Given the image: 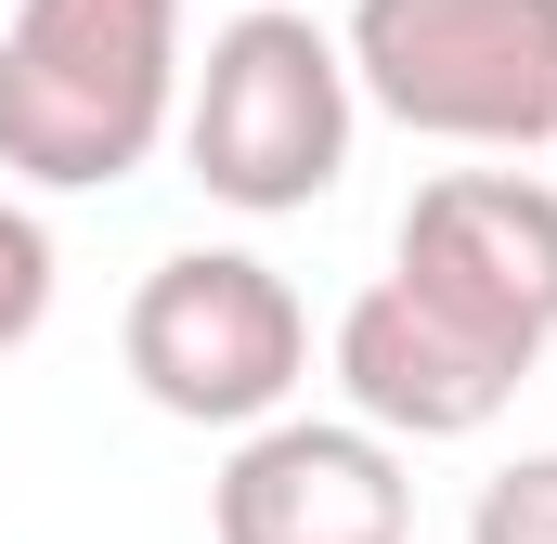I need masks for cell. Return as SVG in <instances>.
I'll return each mask as SVG.
<instances>
[{
  "label": "cell",
  "instance_id": "obj_1",
  "mask_svg": "<svg viewBox=\"0 0 557 544\" xmlns=\"http://www.w3.org/2000/svg\"><path fill=\"white\" fill-rule=\"evenodd\" d=\"M182 0H13L0 26V169L104 195L182 131Z\"/></svg>",
  "mask_w": 557,
  "mask_h": 544
},
{
  "label": "cell",
  "instance_id": "obj_7",
  "mask_svg": "<svg viewBox=\"0 0 557 544\" xmlns=\"http://www.w3.org/2000/svg\"><path fill=\"white\" fill-rule=\"evenodd\" d=\"M519 350H493V337H467L454 311H428L403 272H376L350 311H337V390L363 428H389V441H480L493 415L519 403Z\"/></svg>",
  "mask_w": 557,
  "mask_h": 544
},
{
  "label": "cell",
  "instance_id": "obj_3",
  "mask_svg": "<svg viewBox=\"0 0 557 544\" xmlns=\"http://www.w3.org/2000/svg\"><path fill=\"white\" fill-rule=\"evenodd\" d=\"M350 91L416 143L532 156L557 143V0H350Z\"/></svg>",
  "mask_w": 557,
  "mask_h": 544
},
{
  "label": "cell",
  "instance_id": "obj_8",
  "mask_svg": "<svg viewBox=\"0 0 557 544\" xmlns=\"http://www.w3.org/2000/svg\"><path fill=\"white\" fill-rule=\"evenodd\" d=\"M39 324H52V221L0 195V350H26Z\"/></svg>",
  "mask_w": 557,
  "mask_h": 544
},
{
  "label": "cell",
  "instance_id": "obj_4",
  "mask_svg": "<svg viewBox=\"0 0 557 544\" xmlns=\"http://www.w3.org/2000/svg\"><path fill=\"white\" fill-rule=\"evenodd\" d=\"M117 350H131V390L156 415H182V428H260L311 376V311L247 247H169L131 285Z\"/></svg>",
  "mask_w": 557,
  "mask_h": 544
},
{
  "label": "cell",
  "instance_id": "obj_6",
  "mask_svg": "<svg viewBox=\"0 0 557 544\" xmlns=\"http://www.w3.org/2000/svg\"><path fill=\"white\" fill-rule=\"evenodd\" d=\"M208 532L221 544H403L416 532L403 441L363 415H260V428H234V454L208 480Z\"/></svg>",
  "mask_w": 557,
  "mask_h": 544
},
{
  "label": "cell",
  "instance_id": "obj_5",
  "mask_svg": "<svg viewBox=\"0 0 557 544\" xmlns=\"http://www.w3.org/2000/svg\"><path fill=\"white\" fill-rule=\"evenodd\" d=\"M389 272L428 311H454L467 337L545 363L557 350V182H532V169H441V182H416V208L389 234Z\"/></svg>",
  "mask_w": 557,
  "mask_h": 544
},
{
  "label": "cell",
  "instance_id": "obj_9",
  "mask_svg": "<svg viewBox=\"0 0 557 544\" xmlns=\"http://www.w3.org/2000/svg\"><path fill=\"white\" fill-rule=\"evenodd\" d=\"M467 544H557V454L493 467V480H480V506H467Z\"/></svg>",
  "mask_w": 557,
  "mask_h": 544
},
{
  "label": "cell",
  "instance_id": "obj_2",
  "mask_svg": "<svg viewBox=\"0 0 557 544\" xmlns=\"http://www.w3.org/2000/svg\"><path fill=\"white\" fill-rule=\"evenodd\" d=\"M350 118H363V91H350L337 26H311L285 0L208 26V52L182 65V169L247 221H285V208L337 195Z\"/></svg>",
  "mask_w": 557,
  "mask_h": 544
}]
</instances>
